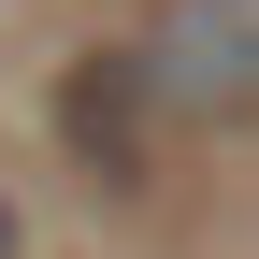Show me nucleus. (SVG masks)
<instances>
[{
    "label": "nucleus",
    "instance_id": "f03ea898",
    "mask_svg": "<svg viewBox=\"0 0 259 259\" xmlns=\"http://www.w3.org/2000/svg\"><path fill=\"white\" fill-rule=\"evenodd\" d=\"M0 259H29V216H15V187H0Z\"/></svg>",
    "mask_w": 259,
    "mask_h": 259
},
{
    "label": "nucleus",
    "instance_id": "f257e3e1",
    "mask_svg": "<svg viewBox=\"0 0 259 259\" xmlns=\"http://www.w3.org/2000/svg\"><path fill=\"white\" fill-rule=\"evenodd\" d=\"M115 87L173 130H245L259 115V0H158L115 44Z\"/></svg>",
    "mask_w": 259,
    "mask_h": 259
}]
</instances>
